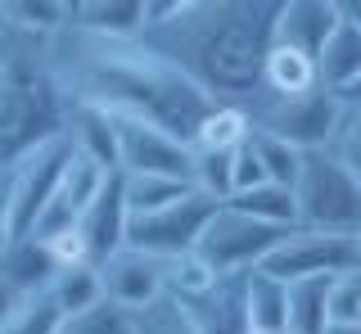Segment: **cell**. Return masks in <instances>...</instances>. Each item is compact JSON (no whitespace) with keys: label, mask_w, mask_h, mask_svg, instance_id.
<instances>
[{"label":"cell","mask_w":361,"mask_h":334,"mask_svg":"<svg viewBox=\"0 0 361 334\" xmlns=\"http://www.w3.org/2000/svg\"><path fill=\"white\" fill-rule=\"evenodd\" d=\"M45 63L68 109H99L122 122H149L195 144L212 99L180 68L154 54L140 37H99V32L63 27L45 41Z\"/></svg>","instance_id":"obj_1"},{"label":"cell","mask_w":361,"mask_h":334,"mask_svg":"<svg viewBox=\"0 0 361 334\" xmlns=\"http://www.w3.org/2000/svg\"><path fill=\"white\" fill-rule=\"evenodd\" d=\"M280 0H149L140 41L180 68L212 104L253 113L276 37Z\"/></svg>","instance_id":"obj_2"},{"label":"cell","mask_w":361,"mask_h":334,"mask_svg":"<svg viewBox=\"0 0 361 334\" xmlns=\"http://www.w3.org/2000/svg\"><path fill=\"white\" fill-rule=\"evenodd\" d=\"M68 104L45 63V37L0 23V163L63 136Z\"/></svg>","instance_id":"obj_3"},{"label":"cell","mask_w":361,"mask_h":334,"mask_svg":"<svg viewBox=\"0 0 361 334\" xmlns=\"http://www.w3.org/2000/svg\"><path fill=\"white\" fill-rule=\"evenodd\" d=\"M73 140L68 136H54L45 144H32L27 154L5 163V204H0V235L5 244L14 240H27L37 230L41 213L50 208L54 190H59L68 163H73Z\"/></svg>","instance_id":"obj_4"},{"label":"cell","mask_w":361,"mask_h":334,"mask_svg":"<svg viewBox=\"0 0 361 334\" xmlns=\"http://www.w3.org/2000/svg\"><path fill=\"white\" fill-rule=\"evenodd\" d=\"M293 194H298V226L361 235V181L348 172V163L338 154L330 149L302 154Z\"/></svg>","instance_id":"obj_5"},{"label":"cell","mask_w":361,"mask_h":334,"mask_svg":"<svg viewBox=\"0 0 361 334\" xmlns=\"http://www.w3.org/2000/svg\"><path fill=\"white\" fill-rule=\"evenodd\" d=\"M338 122H343V99L334 91H325V86H316L307 95H289V99H262L253 109V127L289 140L302 154L330 149Z\"/></svg>","instance_id":"obj_6"},{"label":"cell","mask_w":361,"mask_h":334,"mask_svg":"<svg viewBox=\"0 0 361 334\" xmlns=\"http://www.w3.org/2000/svg\"><path fill=\"white\" fill-rule=\"evenodd\" d=\"M267 276L276 280H312V276H343L361 271V235H338V230H289L276 244V253L262 262Z\"/></svg>","instance_id":"obj_7"},{"label":"cell","mask_w":361,"mask_h":334,"mask_svg":"<svg viewBox=\"0 0 361 334\" xmlns=\"http://www.w3.org/2000/svg\"><path fill=\"white\" fill-rule=\"evenodd\" d=\"M221 213V199L203 194V190H190L185 199L158 208V213H145V217H131L127 226V249H145V253H158V258H180V253H195L208 221Z\"/></svg>","instance_id":"obj_8"},{"label":"cell","mask_w":361,"mask_h":334,"mask_svg":"<svg viewBox=\"0 0 361 334\" xmlns=\"http://www.w3.org/2000/svg\"><path fill=\"white\" fill-rule=\"evenodd\" d=\"M285 235L289 230L267 226V221L221 204V213L208 221V230H203V240H199V253L217 266L221 276H244V271H257Z\"/></svg>","instance_id":"obj_9"},{"label":"cell","mask_w":361,"mask_h":334,"mask_svg":"<svg viewBox=\"0 0 361 334\" xmlns=\"http://www.w3.org/2000/svg\"><path fill=\"white\" fill-rule=\"evenodd\" d=\"M99 280H104L109 303L127 311H145L172 294V258H158V253H145V249H122L99 266Z\"/></svg>","instance_id":"obj_10"},{"label":"cell","mask_w":361,"mask_h":334,"mask_svg":"<svg viewBox=\"0 0 361 334\" xmlns=\"http://www.w3.org/2000/svg\"><path fill=\"white\" fill-rule=\"evenodd\" d=\"M118 149L127 176H176V181L195 185V144L176 140L172 131L118 118Z\"/></svg>","instance_id":"obj_11"},{"label":"cell","mask_w":361,"mask_h":334,"mask_svg":"<svg viewBox=\"0 0 361 334\" xmlns=\"http://www.w3.org/2000/svg\"><path fill=\"white\" fill-rule=\"evenodd\" d=\"M109 176L113 172H109V167H99L95 159L73 154V163H68V172H63L59 190H54V199H50V208L41 213L32 240H54V235H63V230H77V226H82V217L95 208V199L104 194Z\"/></svg>","instance_id":"obj_12"},{"label":"cell","mask_w":361,"mask_h":334,"mask_svg":"<svg viewBox=\"0 0 361 334\" xmlns=\"http://www.w3.org/2000/svg\"><path fill=\"white\" fill-rule=\"evenodd\" d=\"M343 23V5L338 0H280V18H276V46H293L312 59H321L325 41Z\"/></svg>","instance_id":"obj_13"},{"label":"cell","mask_w":361,"mask_h":334,"mask_svg":"<svg viewBox=\"0 0 361 334\" xmlns=\"http://www.w3.org/2000/svg\"><path fill=\"white\" fill-rule=\"evenodd\" d=\"M127 226H131V208H127V190H122V172L109 176L104 194L95 199V208L82 217V235L90 244V258H95V266H104L113 253L127 249Z\"/></svg>","instance_id":"obj_14"},{"label":"cell","mask_w":361,"mask_h":334,"mask_svg":"<svg viewBox=\"0 0 361 334\" xmlns=\"http://www.w3.org/2000/svg\"><path fill=\"white\" fill-rule=\"evenodd\" d=\"M59 276L50 249L41 240H14L0 253V303H14V298H27L37 289H50V280Z\"/></svg>","instance_id":"obj_15"},{"label":"cell","mask_w":361,"mask_h":334,"mask_svg":"<svg viewBox=\"0 0 361 334\" xmlns=\"http://www.w3.org/2000/svg\"><path fill=\"white\" fill-rule=\"evenodd\" d=\"M244 276H226L212 294L180 303L190 311V321H195L199 334H253L248 330V316H244Z\"/></svg>","instance_id":"obj_16"},{"label":"cell","mask_w":361,"mask_h":334,"mask_svg":"<svg viewBox=\"0 0 361 334\" xmlns=\"http://www.w3.org/2000/svg\"><path fill=\"white\" fill-rule=\"evenodd\" d=\"M321 86V63L312 54L293 50V46H276L267 50V68H262V99H289V95H307ZM257 99V104H262ZM253 104V109H257Z\"/></svg>","instance_id":"obj_17"},{"label":"cell","mask_w":361,"mask_h":334,"mask_svg":"<svg viewBox=\"0 0 361 334\" xmlns=\"http://www.w3.org/2000/svg\"><path fill=\"white\" fill-rule=\"evenodd\" d=\"M73 27L99 37H140L149 27V0H73Z\"/></svg>","instance_id":"obj_18"},{"label":"cell","mask_w":361,"mask_h":334,"mask_svg":"<svg viewBox=\"0 0 361 334\" xmlns=\"http://www.w3.org/2000/svg\"><path fill=\"white\" fill-rule=\"evenodd\" d=\"M244 316L253 334H289V285L262 266L244 276Z\"/></svg>","instance_id":"obj_19"},{"label":"cell","mask_w":361,"mask_h":334,"mask_svg":"<svg viewBox=\"0 0 361 334\" xmlns=\"http://www.w3.org/2000/svg\"><path fill=\"white\" fill-rule=\"evenodd\" d=\"M63 136L73 140L77 154L95 159L109 172H122V149H118V118L99 113V109H68Z\"/></svg>","instance_id":"obj_20"},{"label":"cell","mask_w":361,"mask_h":334,"mask_svg":"<svg viewBox=\"0 0 361 334\" xmlns=\"http://www.w3.org/2000/svg\"><path fill=\"white\" fill-rule=\"evenodd\" d=\"M321 86L325 91H334V95H343L348 86L361 77V27L357 23H338V32L330 41H325V50H321Z\"/></svg>","instance_id":"obj_21"},{"label":"cell","mask_w":361,"mask_h":334,"mask_svg":"<svg viewBox=\"0 0 361 334\" xmlns=\"http://www.w3.org/2000/svg\"><path fill=\"white\" fill-rule=\"evenodd\" d=\"M59 326H63V307L54 303L50 289L0 303V334H59Z\"/></svg>","instance_id":"obj_22"},{"label":"cell","mask_w":361,"mask_h":334,"mask_svg":"<svg viewBox=\"0 0 361 334\" xmlns=\"http://www.w3.org/2000/svg\"><path fill=\"white\" fill-rule=\"evenodd\" d=\"M330 280L334 276H312V280L289 285V334L330 330Z\"/></svg>","instance_id":"obj_23"},{"label":"cell","mask_w":361,"mask_h":334,"mask_svg":"<svg viewBox=\"0 0 361 334\" xmlns=\"http://www.w3.org/2000/svg\"><path fill=\"white\" fill-rule=\"evenodd\" d=\"M0 23H14L32 37H59L73 27V0H5L0 5Z\"/></svg>","instance_id":"obj_24"},{"label":"cell","mask_w":361,"mask_h":334,"mask_svg":"<svg viewBox=\"0 0 361 334\" xmlns=\"http://www.w3.org/2000/svg\"><path fill=\"white\" fill-rule=\"evenodd\" d=\"M248 136H253V113L240 104H217L208 118H203L199 136H195V149H221V154H235L244 149Z\"/></svg>","instance_id":"obj_25"},{"label":"cell","mask_w":361,"mask_h":334,"mask_svg":"<svg viewBox=\"0 0 361 334\" xmlns=\"http://www.w3.org/2000/svg\"><path fill=\"white\" fill-rule=\"evenodd\" d=\"M231 208L267 221V226H280V230H298V194L289 185H262V190H248V194H235Z\"/></svg>","instance_id":"obj_26"},{"label":"cell","mask_w":361,"mask_h":334,"mask_svg":"<svg viewBox=\"0 0 361 334\" xmlns=\"http://www.w3.org/2000/svg\"><path fill=\"white\" fill-rule=\"evenodd\" d=\"M122 190H127L131 217H145V213H158V208L185 199L195 185H190V181H176V176H127V172H122Z\"/></svg>","instance_id":"obj_27"},{"label":"cell","mask_w":361,"mask_h":334,"mask_svg":"<svg viewBox=\"0 0 361 334\" xmlns=\"http://www.w3.org/2000/svg\"><path fill=\"white\" fill-rule=\"evenodd\" d=\"M248 144H253L257 163L267 167L271 185H289V190H293V181H298V172H302V149H293L289 140L271 136V131H262V127H253Z\"/></svg>","instance_id":"obj_28"},{"label":"cell","mask_w":361,"mask_h":334,"mask_svg":"<svg viewBox=\"0 0 361 334\" xmlns=\"http://www.w3.org/2000/svg\"><path fill=\"white\" fill-rule=\"evenodd\" d=\"M54 303L63 307V316L73 311H86L95 303H104V280H99V266H77V271H59L50 280Z\"/></svg>","instance_id":"obj_29"},{"label":"cell","mask_w":361,"mask_h":334,"mask_svg":"<svg viewBox=\"0 0 361 334\" xmlns=\"http://www.w3.org/2000/svg\"><path fill=\"white\" fill-rule=\"evenodd\" d=\"M226 280V276L212 266L203 253H180V258H172V294L167 298H176V303H190V298H203V294H212Z\"/></svg>","instance_id":"obj_30"},{"label":"cell","mask_w":361,"mask_h":334,"mask_svg":"<svg viewBox=\"0 0 361 334\" xmlns=\"http://www.w3.org/2000/svg\"><path fill=\"white\" fill-rule=\"evenodd\" d=\"M59 334H135V311L118 307V303H95L86 311H73V316H63Z\"/></svg>","instance_id":"obj_31"},{"label":"cell","mask_w":361,"mask_h":334,"mask_svg":"<svg viewBox=\"0 0 361 334\" xmlns=\"http://www.w3.org/2000/svg\"><path fill=\"white\" fill-rule=\"evenodd\" d=\"M240 154V149H235ZM235 154H221V149H195V190L231 204L235 194Z\"/></svg>","instance_id":"obj_32"},{"label":"cell","mask_w":361,"mask_h":334,"mask_svg":"<svg viewBox=\"0 0 361 334\" xmlns=\"http://www.w3.org/2000/svg\"><path fill=\"white\" fill-rule=\"evenodd\" d=\"M135 334H199V330L176 298H163V303L135 311Z\"/></svg>","instance_id":"obj_33"},{"label":"cell","mask_w":361,"mask_h":334,"mask_svg":"<svg viewBox=\"0 0 361 334\" xmlns=\"http://www.w3.org/2000/svg\"><path fill=\"white\" fill-rule=\"evenodd\" d=\"M330 326H361V271L330 280Z\"/></svg>","instance_id":"obj_34"},{"label":"cell","mask_w":361,"mask_h":334,"mask_svg":"<svg viewBox=\"0 0 361 334\" xmlns=\"http://www.w3.org/2000/svg\"><path fill=\"white\" fill-rule=\"evenodd\" d=\"M330 154H338L348 163V172L361 181V104H343V122L330 140Z\"/></svg>","instance_id":"obj_35"},{"label":"cell","mask_w":361,"mask_h":334,"mask_svg":"<svg viewBox=\"0 0 361 334\" xmlns=\"http://www.w3.org/2000/svg\"><path fill=\"white\" fill-rule=\"evenodd\" d=\"M262 185H271V176H267V167L257 163L253 144H244V149L235 154V194H248V190H262ZM235 194H231V199H235Z\"/></svg>","instance_id":"obj_36"},{"label":"cell","mask_w":361,"mask_h":334,"mask_svg":"<svg viewBox=\"0 0 361 334\" xmlns=\"http://www.w3.org/2000/svg\"><path fill=\"white\" fill-rule=\"evenodd\" d=\"M338 5H343V18H348V23L361 27V0H338Z\"/></svg>","instance_id":"obj_37"},{"label":"cell","mask_w":361,"mask_h":334,"mask_svg":"<svg viewBox=\"0 0 361 334\" xmlns=\"http://www.w3.org/2000/svg\"><path fill=\"white\" fill-rule=\"evenodd\" d=\"M338 99H343V104H361V77H357V82H353V86H348V91H343V95H338Z\"/></svg>","instance_id":"obj_38"},{"label":"cell","mask_w":361,"mask_h":334,"mask_svg":"<svg viewBox=\"0 0 361 334\" xmlns=\"http://www.w3.org/2000/svg\"><path fill=\"white\" fill-rule=\"evenodd\" d=\"M325 334H361V326H330Z\"/></svg>","instance_id":"obj_39"}]
</instances>
